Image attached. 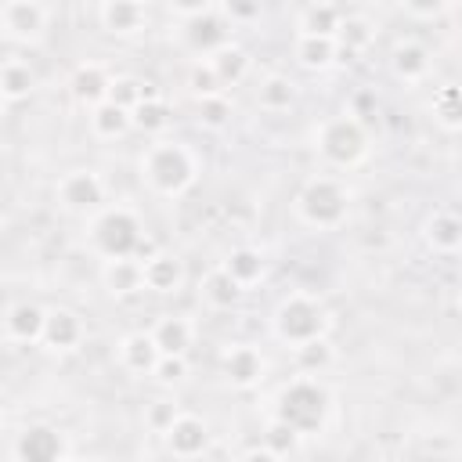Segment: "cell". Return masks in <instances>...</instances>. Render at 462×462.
<instances>
[{
  "mask_svg": "<svg viewBox=\"0 0 462 462\" xmlns=\"http://www.w3.org/2000/svg\"><path fill=\"white\" fill-rule=\"evenodd\" d=\"M137 173L144 180V188L159 199H180L195 188L202 162L195 155L191 144L177 141V137H159L152 144H144L141 159H137Z\"/></svg>",
  "mask_w": 462,
  "mask_h": 462,
  "instance_id": "6da1fadb",
  "label": "cell"
},
{
  "mask_svg": "<svg viewBox=\"0 0 462 462\" xmlns=\"http://www.w3.org/2000/svg\"><path fill=\"white\" fill-rule=\"evenodd\" d=\"M328 328H332V314L325 300L307 289H292L289 296H282L271 314V336L292 350L314 339H328Z\"/></svg>",
  "mask_w": 462,
  "mask_h": 462,
  "instance_id": "7a4b0ae2",
  "label": "cell"
},
{
  "mask_svg": "<svg viewBox=\"0 0 462 462\" xmlns=\"http://www.w3.org/2000/svg\"><path fill=\"white\" fill-rule=\"evenodd\" d=\"M310 144L314 152L321 155L325 166L332 170H354L368 159L372 152V137H368V126L361 116L354 112H336V116H325L314 130H310Z\"/></svg>",
  "mask_w": 462,
  "mask_h": 462,
  "instance_id": "3957f363",
  "label": "cell"
},
{
  "mask_svg": "<svg viewBox=\"0 0 462 462\" xmlns=\"http://www.w3.org/2000/svg\"><path fill=\"white\" fill-rule=\"evenodd\" d=\"M350 188L343 177L336 173H314L300 184L296 199H292V209L300 217V224H307L310 231H336L346 224L350 217Z\"/></svg>",
  "mask_w": 462,
  "mask_h": 462,
  "instance_id": "277c9868",
  "label": "cell"
},
{
  "mask_svg": "<svg viewBox=\"0 0 462 462\" xmlns=\"http://www.w3.org/2000/svg\"><path fill=\"white\" fill-rule=\"evenodd\" d=\"M328 411H332V393L321 379L314 375H296L289 379L278 397H274V419L289 422L300 437H318L328 422Z\"/></svg>",
  "mask_w": 462,
  "mask_h": 462,
  "instance_id": "5b68a950",
  "label": "cell"
},
{
  "mask_svg": "<svg viewBox=\"0 0 462 462\" xmlns=\"http://www.w3.org/2000/svg\"><path fill=\"white\" fill-rule=\"evenodd\" d=\"M144 238V224L137 217L134 206L123 202H108L101 213H94L87 220V242L101 260H119V256H134L137 245Z\"/></svg>",
  "mask_w": 462,
  "mask_h": 462,
  "instance_id": "8992f818",
  "label": "cell"
},
{
  "mask_svg": "<svg viewBox=\"0 0 462 462\" xmlns=\"http://www.w3.org/2000/svg\"><path fill=\"white\" fill-rule=\"evenodd\" d=\"M54 199L72 217H94L108 206V184L94 166H72L58 177Z\"/></svg>",
  "mask_w": 462,
  "mask_h": 462,
  "instance_id": "52a82bcc",
  "label": "cell"
},
{
  "mask_svg": "<svg viewBox=\"0 0 462 462\" xmlns=\"http://www.w3.org/2000/svg\"><path fill=\"white\" fill-rule=\"evenodd\" d=\"M7 462H69V437L54 422H25L7 437Z\"/></svg>",
  "mask_w": 462,
  "mask_h": 462,
  "instance_id": "ba28073f",
  "label": "cell"
},
{
  "mask_svg": "<svg viewBox=\"0 0 462 462\" xmlns=\"http://www.w3.org/2000/svg\"><path fill=\"white\" fill-rule=\"evenodd\" d=\"M51 14H54V7L40 4V0H4L0 4V32L11 43L40 47L47 40Z\"/></svg>",
  "mask_w": 462,
  "mask_h": 462,
  "instance_id": "9c48e42d",
  "label": "cell"
},
{
  "mask_svg": "<svg viewBox=\"0 0 462 462\" xmlns=\"http://www.w3.org/2000/svg\"><path fill=\"white\" fill-rule=\"evenodd\" d=\"M220 375L231 390H256L267 379V357L256 343H227L220 350Z\"/></svg>",
  "mask_w": 462,
  "mask_h": 462,
  "instance_id": "30bf717a",
  "label": "cell"
},
{
  "mask_svg": "<svg viewBox=\"0 0 462 462\" xmlns=\"http://www.w3.org/2000/svg\"><path fill=\"white\" fill-rule=\"evenodd\" d=\"M180 29V43L195 54V58H213L220 47H227L235 36V29H231V22L220 14V4L209 11V14H202V18H195V22H184V25H177Z\"/></svg>",
  "mask_w": 462,
  "mask_h": 462,
  "instance_id": "8fae6325",
  "label": "cell"
},
{
  "mask_svg": "<svg viewBox=\"0 0 462 462\" xmlns=\"http://www.w3.org/2000/svg\"><path fill=\"white\" fill-rule=\"evenodd\" d=\"M94 14H97V25L116 40L141 36L152 22V7L141 0H101Z\"/></svg>",
  "mask_w": 462,
  "mask_h": 462,
  "instance_id": "7c38bea8",
  "label": "cell"
},
{
  "mask_svg": "<svg viewBox=\"0 0 462 462\" xmlns=\"http://www.w3.org/2000/svg\"><path fill=\"white\" fill-rule=\"evenodd\" d=\"M162 444H166V451H170L173 458L191 462V458H202V455L209 451L213 433H209V422H206L202 415L184 411V415H180V419L162 433Z\"/></svg>",
  "mask_w": 462,
  "mask_h": 462,
  "instance_id": "4fadbf2b",
  "label": "cell"
},
{
  "mask_svg": "<svg viewBox=\"0 0 462 462\" xmlns=\"http://www.w3.org/2000/svg\"><path fill=\"white\" fill-rule=\"evenodd\" d=\"M43 325H47V307L32 300H14L4 310V339L11 346H36L43 343Z\"/></svg>",
  "mask_w": 462,
  "mask_h": 462,
  "instance_id": "5bb4252c",
  "label": "cell"
},
{
  "mask_svg": "<svg viewBox=\"0 0 462 462\" xmlns=\"http://www.w3.org/2000/svg\"><path fill=\"white\" fill-rule=\"evenodd\" d=\"M159 357H162V350H159L155 336L144 332V328L126 332V336L116 343V365H119L126 375H134V379H152Z\"/></svg>",
  "mask_w": 462,
  "mask_h": 462,
  "instance_id": "9a60e30c",
  "label": "cell"
},
{
  "mask_svg": "<svg viewBox=\"0 0 462 462\" xmlns=\"http://www.w3.org/2000/svg\"><path fill=\"white\" fill-rule=\"evenodd\" d=\"M87 339V321L72 307H47V325H43V343L54 354H72Z\"/></svg>",
  "mask_w": 462,
  "mask_h": 462,
  "instance_id": "2e32d148",
  "label": "cell"
},
{
  "mask_svg": "<svg viewBox=\"0 0 462 462\" xmlns=\"http://www.w3.org/2000/svg\"><path fill=\"white\" fill-rule=\"evenodd\" d=\"M433 69V54L422 40H397L390 51V72L404 83V87H419L430 79Z\"/></svg>",
  "mask_w": 462,
  "mask_h": 462,
  "instance_id": "e0dca14e",
  "label": "cell"
},
{
  "mask_svg": "<svg viewBox=\"0 0 462 462\" xmlns=\"http://www.w3.org/2000/svg\"><path fill=\"white\" fill-rule=\"evenodd\" d=\"M112 79H116V76H112L101 61H79V65L72 69V76H69V90H72V97L90 112V108H97L101 101H108Z\"/></svg>",
  "mask_w": 462,
  "mask_h": 462,
  "instance_id": "ac0fdd59",
  "label": "cell"
},
{
  "mask_svg": "<svg viewBox=\"0 0 462 462\" xmlns=\"http://www.w3.org/2000/svg\"><path fill=\"white\" fill-rule=\"evenodd\" d=\"M188 282V267L177 253L159 249L152 260H144V289L155 296H177Z\"/></svg>",
  "mask_w": 462,
  "mask_h": 462,
  "instance_id": "d6986e66",
  "label": "cell"
},
{
  "mask_svg": "<svg viewBox=\"0 0 462 462\" xmlns=\"http://www.w3.org/2000/svg\"><path fill=\"white\" fill-rule=\"evenodd\" d=\"M422 242L433 253H440V256L462 253V213H455V209H433L422 220Z\"/></svg>",
  "mask_w": 462,
  "mask_h": 462,
  "instance_id": "ffe728a7",
  "label": "cell"
},
{
  "mask_svg": "<svg viewBox=\"0 0 462 462\" xmlns=\"http://www.w3.org/2000/svg\"><path fill=\"white\" fill-rule=\"evenodd\" d=\"M148 332L155 336V343H159L162 354H170V357H188V350H191L199 328H195V321H191L188 314H159Z\"/></svg>",
  "mask_w": 462,
  "mask_h": 462,
  "instance_id": "44dd1931",
  "label": "cell"
},
{
  "mask_svg": "<svg viewBox=\"0 0 462 462\" xmlns=\"http://www.w3.org/2000/svg\"><path fill=\"white\" fill-rule=\"evenodd\" d=\"M346 11L332 0H310L296 11V36H336Z\"/></svg>",
  "mask_w": 462,
  "mask_h": 462,
  "instance_id": "7402d4cb",
  "label": "cell"
},
{
  "mask_svg": "<svg viewBox=\"0 0 462 462\" xmlns=\"http://www.w3.org/2000/svg\"><path fill=\"white\" fill-rule=\"evenodd\" d=\"M292 58L307 72H328L343 61V51H339L336 36H296L292 40Z\"/></svg>",
  "mask_w": 462,
  "mask_h": 462,
  "instance_id": "603a6c76",
  "label": "cell"
},
{
  "mask_svg": "<svg viewBox=\"0 0 462 462\" xmlns=\"http://www.w3.org/2000/svg\"><path fill=\"white\" fill-rule=\"evenodd\" d=\"M101 285L108 296L123 300L144 289V263L134 256H119V260H101Z\"/></svg>",
  "mask_w": 462,
  "mask_h": 462,
  "instance_id": "cb8c5ba5",
  "label": "cell"
},
{
  "mask_svg": "<svg viewBox=\"0 0 462 462\" xmlns=\"http://www.w3.org/2000/svg\"><path fill=\"white\" fill-rule=\"evenodd\" d=\"M32 90H36V69L18 54L4 58V65H0V97H4V105L11 108L18 101H29Z\"/></svg>",
  "mask_w": 462,
  "mask_h": 462,
  "instance_id": "d4e9b609",
  "label": "cell"
},
{
  "mask_svg": "<svg viewBox=\"0 0 462 462\" xmlns=\"http://www.w3.org/2000/svg\"><path fill=\"white\" fill-rule=\"evenodd\" d=\"M220 267H224L242 289H253V285H260V282L267 278V256H263L256 245H235V249L220 260Z\"/></svg>",
  "mask_w": 462,
  "mask_h": 462,
  "instance_id": "484cf974",
  "label": "cell"
},
{
  "mask_svg": "<svg viewBox=\"0 0 462 462\" xmlns=\"http://www.w3.org/2000/svg\"><path fill=\"white\" fill-rule=\"evenodd\" d=\"M296 97H300V87H296V79L285 76V72H267V76L256 83V105H260L263 112H271V116L289 112V108L296 105Z\"/></svg>",
  "mask_w": 462,
  "mask_h": 462,
  "instance_id": "4316f807",
  "label": "cell"
},
{
  "mask_svg": "<svg viewBox=\"0 0 462 462\" xmlns=\"http://www.w3.org/2000/svg\"><path fill=\"white\" fill-rule=\"evenodd\" d=\"M87 123H90V134L97 141H119V137H126L134 130L130 112L119 108V105H112V101H101L97 108H90L87 112Z\"/></svg>",
  "mask_w": 462,
  "mask_h": 462,
  "instance_id": "83f0119b",
  "label": "cell"
},
{
  "mask_svg": "<svg viewBox=\"0 0 462 462\" xmlns=\"http://www.w3.org/2000/svg\"><path fill=\"white\" fill-rule=\"evenodd\" d=\"M242 285L224 271V267H213V271H206V278L199 282V296L213 307V310H231V307H238V300H242Z\"/></svg>",
  "mask_w": 462,
  "mask_h": 462,
  "instance_id": "f1b7e54d",
  "label": "cell"
},
{
  "mask_svg": "<svg viewBox=\"0 0 462 462\" xmlns=\"http://www.w3.org/2000/svg\"><path fill=\"white\" fill-rule=\"evenodd\" d=\"M209 65L217 69V76H220V83H224V90L227 87H238L249 72H253V54L242 47V43H227V47H220L213 58H209Z\"/></svg>",
  "mask_w": 462,
  "mask_h": 462,
  "instance_id": "f546056e",
  "label": "cell"
},
{
  "mask_svg": "<svg viewBox=\"0 0 462 462\" xmlns=\"http://www.w3.org/2000/svg\"><path fill=\"white\" fill-rule=\"evenodd\" d=\"M130 119H134V130H141V134H148V137L159 141V134H166L170 123H173V108H170V101H166L162 94H155V97L141 101V105L130 112Z\"/></svg>",
  "mask_w": 462,
  "mask_h": 462,
  "instance_id": "4dcf8cb0",
  "label": "cell"
},
{
  "mask_svg": "<svg viewBox=\"0 0 462 462\" xmlns=\"http://www.w3.org/2000/svg\"><path fill=\"white\" fill-rule=\"evenodd\" d=\"M430 112L437 119V126L444 130H462V87L458 83H444L433 90Z\"/></svg>",
  "mask_w": 462,
  "mask_h": 462,
  "instance_id": "1f68e13d",
  "label": "cell"
},
{
  "mask_svg": "<svg viewBox=\"0 0 462 462\" xmlns=\"http://www.w3.org/2000/svg\"><path fill=\"white\" fill-rule=\"evenodd\" d=\"M155 94H159V90H155L148 79L123 72V76H116V79H112L108 101H112V105H119V108H126V112H134L141 101H148V97H155Z\"/></svg>",
  "mask_w": 462,
  "mask_h": 462,
  "instance_id": "d6a6232c",
  "label": "cell"
},
{
  "mask_svg": "<svg viewBox=\"0 0 462 462\" xmlns=\"http://www.w3.org/2000/svg\"><path fill=\"white\" fill-rule=\"evenodd\" d=\"M231 119H235V105H231L227 94H213V97L195 101V123H199L202 130L220 134V130L231 126Z\"/></svg>",
  "mask_w": 462,
  "mask_h": 462,
  "instance_id": "836d02e7",
  "label": "cell"
},
{
  "mask_svg": "<svg viewBox=\"0 0 462 462\" xmlns=\"http://www.w3.org/2000/svg\"><path fill=\"white\" fill-rule=\"evenodd\" d=\"M292 361H296L300 375H314V379H318L325 368H332L336 346H332V339H314V343L296 346V350H292Z\"/></svg>",
  "mask_w": 462,
  "mask_h": 462,
  "instance_id": "e575fe53",
  "label": "cell"
},
{
  "mask_svg": "<svg viewBox=\"0 0 462 462\" xmlns=\"http://www.w3.org/2000/svg\"><path fill=\"white\" fill-rule=\"evenodd\" d=\"M336 40H339L343 58H350V54L365 51V47L375 40V25H372L365 14H346L343 25H339V32H336Z\"/></svg>",
  "mask_w": 462,
  "mask_h": 462,
  "instance_id": "d590c367",
  "label": "cell"
},
{
  "mask_svg": "<svg viewBox=\"0 0 462 462\" xmlns=\"http://www.w3.org/2000/svg\"><path fill=\"white\" fill-rule=\"evenodd\" d=\"M184 83H188V90H191V97H195V101L213 97V94H227V90H224V83H220V76H217V69L209 65V58H195V61L188 65Z\"/></svg>",
  "mask_w": 462,
  "mask_h": 462,
  "instance_id": "8d00e7d4",
  "label": "cell"
},
{
  "mask_svg": "<svg viewBox=\"0 0 462 462\" xmlns=\"http://www.w3.org/2000/svg\"><path fill=\"white\" fill-rule=\"evenodd\" d=\"M180 415H184V408H180L177 397H155V401L144 404V426H148L152 433H159V437H162Z\"/></svg>",
  "mask_w": 462,
  "mask_h": 462,
  "instance_id": "74e56055",
  "label": "cell"
},
{
  "mask_svg": "<svg viewBox=\"0 0 462 462\" xmlns=\"http://www.w3.org/2000/svg\"><path fill=\"white\" fill-rule=\"evenodd\" d=\"M300 433L289 426V422H282V419H274L271 415V422L263 426V448H271L274 455H282V458H289L296 448H300Z\"/></svg>",
  "mask_w": 462,
  "mask_h": 462,
  "instance_id": "f35d334b",
  "label": "cell"
},
{
  "mask_svg": "<svg viewBox=\"0 0 462 462\" xmlns=\"http://www.w3.org/2000/svg\"><path fill=\"white\" fill-rule=\"evenodd\" d=\"M220 14L231 22V29H242V25H253V22L263 18V4H256V0H227V4H220Z\"/></svg>",
  "mask_w": 462,
  "mask_h": 462,
  "instance_id": "ab89813d",
  "label": "cell"
},
{
  "mask_svg": "<svg viewBox=\"0 0 462 462\" xmlns=\"http://www.w3.org/2000/svg\"><path fill=\"white\" fill-rule=\"evenodd\" d=\"M184 379H188V357H170V354H162L159 365H155V372H152V383H159V386H177V383H184Z\"/></svg>",
  "mask_w": 462,
  "mask_h": 462,
  "instance_id": "60d3db41",
  "label": "cell"
},
{
  "mask_svg": "<svg viewBox=\"0 0 462 462\" xmlns=\"http://www.w3.org/2000/svg\"><path fill=\"white\" fill-rule=\"evenodd\" d=\"M217 4L213 0H191V4H166V11H170V18L177 22V25H184V22H195V18H202V14H209Z\"/></svg>",
  "mask_w": 462,
  "mask_h": 462,
  "instance_id": "b9f144b4",
  "label": "cell"
},
{
  "mask_svg": "<svg viewBox=\"0 0 462 462\" xmlns=\"http://www.w3.org/2000/svg\"><path fill=\"white\" fill-rule=\"evenodd\" d=\"M401 14L411 18V22H433L440 14H448V4L440 0H426V4H401Z\"/></svg>",
  "mask_w": 462,
  "mask_h": 462,
  "instance_id": "7bdbcfd3",
  "label": "cell"
},
{
  "mask_svg": "<svg viewBox=\"0 0 462 462\" xmlns=\"http://www.w3.org/2000/svg\"><path fill=\"white\" fill-rule=\"evenodd\" d=\"M238 462H285V458H282V455H274L271 448L256 444V448H249V451H245V455H242Z\"/></svg>",
  "mask_w": 462,
  "mask_h": 462,
  "instance_id": "ee69618b",
  "label": "cell"
},
{
  "mask_svg": "<svg viewBox=\"0 0 462 462\" xmlns=\"http://www.w3.org/2000/svg\"><path fill=\"white\" fill-rule=\"evenodd\" d=\"M69 462H94V458H69Z\"/></svg>",
  "mask_w": 462,
  "mask_h": 462,
  "instance_id": "f6af8a7d",
  "label": "cell"
}]
</instances>
